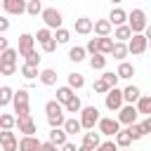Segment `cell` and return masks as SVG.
Here are the masks:
<instances>
[{"mask_svg":"<svg viewBox=\"0 0 151 151\" xmlns=\"http://www.w3.org/2000/svg\"><path fill=\"white\" fill-rule=\"evenodd\" d=\"M7 31H9V19L0 14V35H2V33H7Z\"/></svg>","mask_w":151,"mask_h":151,"instance_id":"cell-49","label":"cell"},{"mask_svg":"<svg viewBox=\"0 0 151 151\" xmlns=\"http://www.w3.org/2000/svg\"><path fill=\"white\" fill-rule=\"evenodd\" d=\"M101 80L113 90V87H118V76H116V71H104L101 73Z\"/></svg>","mask_w":151,"mask_h":151,"instance_id":"cell-39","label":"cell"},{"mask_svg":"<svg viewBox=\"0 0 151 151\" xmlns=\"http://www.w3.org/2000/svg\"><path fill=\"white\" fill-rule=\"evenodd\" d=\"M33 38H35V42L45 45L47 40H52V31H50V28H38V33H35Z\"/></svg>","mask_w":151,"mask_h":151,"instance_id":"cell-41","label":"cell"},{"mask_svg":"<svg viewBox=\"0 0 151 151\" xmlns=\"http://www.w3.org/2000/svg\"><path fill=\"white\" fill-rule=\"evenodd\" d=\"M134 109H137V113H144L146 118H151V94H142L139 101L134 104Z\"/></svg>","mask_w":151,"mask_h":151,"instance_id":"cell-25","label":"cell"},{"mask_svg":"<svg viewBox=\"0 0 151 151\" xmlns=\"http://www.w3.org/2000/svg\"><path fill=\"white\" fill-rule=\"evenodd\" d=\"M139 97H142V92H139L137 85H127V87L123 90V101H125V104H132V106H134V104L139 101Z\"/></svg>","mask_w":151,"mask_h":151,"instance_id":"cell-18","label":"cell"},{"mask_svg":"<svg viewBox=\"0 0 151 151\" xmlns=\"http://www.w3.org/2000/svg\"><path fill=\"white\" fill-rule=\"evenodd\" d=\"M113 38H97V54H111V50H113Z\"/></svg>","mask_w":151,"mask_h":151,"instance_id":"cell-26","label":"cell"},{"mask_svg":"<svg viewBox=\"0 0 151 151\" xmlns=\"http://www.w3.org/2000/svg\"><path fill=\"white\" fill-rule=\"evenodd\" d=\"M94 151H120V149L116 146V142H113V139H106V142H101Z\"/></svg>","mask_w":151,"mask_h":151,"instance_id":"cell-45","label":"cell"},{"mask_svg":"<svg viewBox=\"0 0 151 151\" xmlns=\"http://www.w3.org/2000/svg\"><path fill=\"white\" fill-rule=\"evenodd\" d=\"M66 85L76 92V90H80V87L85 85V76H83V73H76V71H73V73H68V83H66Z\"/></svg>","mask_w":151,"mask_h":151,"instance_id":"cell-29","label":"cell"},{"mask_svg":"<svg viewBox=\"0 0 151 151\" xmlns=\"http://www.w3.org/2000/svg\"><path fill=\"white\" fill-rule=\"evenodd\" d=\"M59 151H78V146H76L73 142H66V144H64V146H61Z\"/></svg>","mask_w":151,"mask_h":151,"instance_id":"cell-52","label":"cell"},{"mask_svg":"<svg viewBox=\"0 0 151 151\" xmlns=\"http://www.w3.org/2000/svg\"><path fill=\"white\" fill-rule=\"evenodd\" d=\"M92 26H94V21H92L90 17H78L73 28H76L78 35H90V33H92Z\"/></svg>","mask_w":151,"mask_h":151,"instance_id":"cell-17","label":"cell"},{"mask_svg":"<svg viewBox=\"0 0 151 151\" xmlns=\"http://www.w3.org/2000/svg\"><path fill=\"white\" fill-rule=\"evenodd\" d=\"M120 151H132V149H120Z\"/></svg>","mask_w":151,"mask_h":151,"instance_id":"cell-56","label":"cell"},{"mask_svg":"<svg viewBox=\"0 0 151 151\" xmlns=\"http://www.w3.org/2000/svg\"><path fill=\"white\" fill-rule=\"evenodd\" d=\"M24 59H26V66H33V68H38V66H40V59H42V57H40V54H38L35 50H33V52H31L28 57H24Z\"/></svg>","mask_w":151,"mask_h":151,"instance_id":"cell-43","label":"cell"},{"mask_svg":"<svg viewBox=\"0 0 151 151\" xmlns=\"http://www.w3.org/2000/svg\"><path fill=\"white\" fill-rule=\"evenodd\" d=\"M40 151H59V146H54V144H50V142H42V144H40Z\"/></svg>","mask_w":151,"mask_h":151,"instance_id":"cell-51","label":"cell"},{"mask_svg":"<svg viewBox=\"0 0 151 151\" xmlns=\"http://www.w3.org/2000/svg\"><path fill=\"white\" fill-rule=\"evenodd\" d=\"M40 47H42V52H47V54H52V52L57 50V40L52 38V40H47V42H45V45H40Z\"/></svg>","mask_w":151,"mask_h":151,"instance_id":"cell-48","label":"cell"},{"mask_svg":"<svg viewBox=\"0 0 151 151\" xmlns=\"http://www.w3.org/2000/svg\"><path fill=\"white\" fill-rule=\"evenodd\" d=\"M26 14H31V17L42 14V2H40V0H28V2H26Z\"/></svg>","mask_w":151,"mask_h":151,"instance_id":"cell-38","label":"cell"},{"mask_svg":"<svg viewBox=\"0 0 151 151\" xmlns=\"http://www.w3.org/2000/svg\"><path fill=\"white\" fill-rule=\"evenodd\" d=\"M17 127H19V132L24 137H35V132H38V125H35V120L31 116L28 118H17Z\"/></svg>","mask_w":151,"mask_h":151,"instance_id":"cell-12","label":"cell"},{"mask_svg":"<svg viewBox=\"0 0 151 151\" xmlns=\"http://www.w3.org/2000/svg\"><path fill=\"white\" fill-rule=\"evenodd\" d=\"M0 146L2 151H19V139L12 130H0Z\"/></svg>","mask_w":151,"mask_h":151,"instance_id":"cell-11","label":"cell"},{"mask_svg":"<svg viewBox=\"0 0 151 151\" xmlns=\"http://www.w3.org/2000/svg\"><path fill=\"white\" fill-rule=\"evenodd\" d=\"M149 50H151V42H149Z\"/></svg>","mask_w":151,"mask_h":151,"instance_id":"cell-58","label":"cell"},{"mask_svg":"<svg viewBox=\"0 0 151 151\" xmlns=\"http://www.w3.org/2000/svg\"><path fill=\"white\" fill-rule=\"evenodd\" d=\"M0 9H2V2H0Z\"/></svg>","mask_w":151,"mask_h":151,"instance_id":"cell-57","label":"cell"},{"mask_svg":"<svg viewBox=\"0 0 151 151\" xmlns=\"http://www.w3.org/2000/svg\"><path fill=\"white\" fill-rule=\"evenodd\" d=\"M19 73H21V76H24L26 80H35L40 71H38V68H33V66H26V64H24V66L19 68Z\"/></svg>","mask_w":151,"mask_h":151,"instance_id":"cell-42","label":"cell"},{"mask_svg":"<svg viewBox=\"0 0 151 151\" xmlns=\"http://www.w3.org/2000/svg\"><path fill=\"white\" fill-rule=\"evenodd\" d=\"M42 21H45V28H50V31H59L61 28V12L59 9H54V7H42Z\"/></svg>","mask_w":151,"mask_h":151,"instance_id":"cell-5","label":"cell"},{"mask_svg":"<svg viewBox=\"0 0 151 151\" xmlns=\"http://www.w3.org/2000/svg\"><path fill=\"white\" fill-rule=\"evenodd\" d=\"M113 38H116V42H125V45H127V40L132 38L130 26H127V24H125V26H118V28L113 31Z\"/></svg>","mask_w":151,"mask_h":151,"instance_id":"cell-27","label":"cell"},{"mask_svg":"<svg viewBox=\"0 0 151 151\" xmlns=\"http://www.w3.org/2000/svg\"><path fill=\"white\" fill-rule=\"evenodd\" d=\"M127 26H130L132 35L144 33V31H146V26H149V21H146V12H144L142 7H134V9L127 14Z\"/></svg>","mask_w":151,"mask_h":151,"instance_id":"cell-3","label":"cell"},{"mask_svg":"<svg viewBox=\"0 0 151 151\" xmlns=\"http://www.w3.org/2000/svg\"><path fill=\"white\" fill-rule=\"evenodd\" d=\"M127 54H130V52H127V45H125V42H113V50H111V57H113V59L125 61Z\"/></svg>","mask_w":151,"mask_h":151,"instance_id":"cell-28","label":"cell"},{"mask_svg":"<svg viewBox=\"0 0 151 151\" xmlns=\"http://www.w3.org/2000/svg\"><path fill=\"white\" fill-rule=\"evenodd\" d=\"M92 90H94L97 94H106V92H109L111 87H109V85H106V83H104L101 78H97V80H94V85H92Z\"/></svg>","mask_w":151,"mask_h":151,"instance_id":"cell-44","label":"cell"},{"mask_svg":"<svg viewBox=\"0 0 151 151\" xmlns=\"http://www.w3.org/2000/svg\"><path fill=\"white\" fill-rule=\"evenodd\" d=\"M116 76H118V80H130L134 76V66L130 61H120L118 68H116Z\"/></svg>","mask_w":151,"mask_h":151,"instance_id":"cell-21","label":"cell"},{"mask_svg":"<svg viewBox=\"0 0 151 151\" xmlns=\"http://www.w3.org/2000/svg\"><path fill=\"white\" fill-rule=\"evenodd\" d=\"M33 50H35V38H33L31 33H21V35H19V45H17L19 57H28Z\"/></svg>","mask_w":151,"mask_h":151,"instance_id":"cell-9","label":"cell"},{"mask_svg":"<svg viewBox=\"0 0 151 151\" xmlns=\"http://www.w3.org/2000/svg\"><path fill=\"white\" fill-rule=\"evenodd\" d=\"M45 116H47V125H50V130H54V127H64L66 116H64V106H61L57 99H50V101L45 104Z\"/></svg>","mask_w":151,"mask_h":151,"instance_id":"cell-1","label":"cell"},{"mask_svg":"<svg viewBox=\"0 0 151 151\" xmlns=\"http://www.w3.org/2000/svg\"><path fill=\"white\" fill-rule=\"evenodd\" d=\"M97 132L104 134V137H116V134L120 132V123H118L116 118H99V123H97Z\"/></svg>","mask_w":151,"mask_h":151,"instance_id":"cell-7","label":"cell"},{"mask_svg":"<svg viewBox=\"0 0 151 151\" xmlns=\"http://www.w3.org/2000/svg\"><path fill=\"white\" fill-rule=\"evenodd\" d=\"M78 151H90V149H85V146H78Z\"/></svg>","mask_w":151,"mask_h":151,"instance_id":"cell-55","label":"cell"},{"mask_svg":"<svg viewBox=\"0 0 151 151\" xmlns=\"http://www.w3.org/2000/svg\"><path fill=\"white\" fill-rule=\"evenodd\" d=\"M2 9L7 14H12V17H17V14L26 12V2L24 0H2Z\"/></svg>","mask_w":151,"mask_h":151,"instance_id":"cell-15","label":"cell"},{"mask_svg":"<svg viewBox=\"0 0 151 151\" xmlns=\"http://www.w3.org/2000/svg\"><path fill=\"white\" fill-rule=\"evenodd\" d=\"M99 144H101V134H99L97 130H87V132H83V142H80V146L94 151Z\"/></svg>","mask_w":151,"mask_h":151,"instance_id":"cell-13","label":"cell"},{"mask_svg":"<svg viewBox=\"0 0 151 151\" xmlns=\"http://www.w3.org/2000/svg\"><path fill=\"white\" fill-rule=\"evenodd\" d=\"M85 57H87V52H85V47H80V45H73V47L68 50V59L76 61V64H80Z\"/></svg>","mask_w":151,"mask_h":151,"instance_id":"cell-31","label":"cell"},{"mask_svg":"<svg viewBox=\"0 0 151 151\" xmlns=\"http://www.w3.org/2000/svg\"><path fill=\"white\" fill-rule=\"evenodd\" d=\"M17 127V116L14 113H0V130H14Z\"/></svg>","mask_w":151,"mask_h":151,"instance_id":"cell-30","label":"cell"},{"mask_svg":"<svg viewBox=\"0 0 151 151\" xmlns=\"http://www.w3.org/2000/svg\"><path fill=\"white\" fill-rule=\"evenodd\" d=\"M104 104H106L109 111H120V109L125 106V101H123V90H118V87L109 90V92L104 94Z\"/></svg>","mask_w":151,"mask_h":151,"instance_id":"cell-6","label":"cell"},{"mask_svg":"<svg viewBox=\"0 0 151 151\" xmlns=\"http://www.w3.org/2000/svg\"><path fill=\"white\" fill-rule=\"evenodd\" d=\"M73 97H76V92H73L68 85H61V87H57V101H59L61 106H66V104H68Z\"/></svg>","mask_w":151,"mask_h":151,"instance_id":"cell-23","label":"cell"},{"mask_svg":"<svg viewBox=\"0 0 151 151\" xmlns=\"http://www.w3.org/2000/svg\"><path fill=\"white\" fill-rule=\"evenodd\" d=\"M109 24H111L113 28L125 26V24H127V12H125L123 7H113V9L109 12Z\"/></svg>","mask_w":151,"mask_h":151,"instance_id":"cell-14","label":"cell"},{"mask_svg":"<svg viewBox=\"0 0 151 151\" xmlns=\"http://www.w3.org/2000/svg\"><path fill=\"white\" fill-rule=\"evenodd\" d=\"M139 127H142V132H144V134H149V132H151V118H146L144 123H139Z\"/></svg>","mask_w":151,"mask_h":151,"instance_id":"cell-50","label":"cell"},{"mask_svg":"<svg viewBox=\"0 0 151 151\" xmlns=\"http://www.w3.org/2000/svg\"><path fill=\"white\" fill-rule=\"evenodd\" d=\"M106 59L109 57H104V54H92L90 57V68L92 71H104L106 68Z\"/></svg>","mask_w":151,"mask_h":151,"instance_id":"cell-33","label":"cell"},{"mask_svg":"<svg viewBox=\"0 0 151 151\" xmlns=\"http://www.w3.org/2000/svg\"><path fill=\"white\" fill-rule=\"evenodd\" d=\"M47 142L61 149V146H64V144L68 142V134H66V132H64L61 127H54V130H50V139H47Z\"/></svg>","mask_w":151,"mask_h":151,"instance_id":"cell-19","label":"cell"},{"mask_svg":"<svg viewBox=\"0 0 151 151\" xmlns=\"http://www.w3.org/2000/svg\"><path fill=\"white\" fill-rule=\"evenodd\" d=\"M125 132L130 134V139H132V142H137V139H142V137H144V132H142L139 123H134V125H127V127H125Z\"/></svg>","mask_w":151,"mask_h":151,"instance_id":"cell-40","label":"cell"},{"mask_svg":"<svg viewBox=\"0 0 151 151\" xmlns=\"http://www.w3.org/2000/svg\"><path fill=\"white\" fill-rule=\"evenodd\" d=\"M12 97H14V90L9 85H2L0 87V109L7 106V104H12Z\"/></svg>","mask_w":151,"mask_h":151,"instance_id":"cell-35","label":"cell"},{"mask_svg":"<svg viewBox=\"0 0 151 151\" xmlns=\"http://www.w3.org/2000/svg\"><path fill=\"white\" fill-rule=\"evenodd\" d=\"M144 38H146V40H149V42H151V24H149V26H146V31H144Z\"/></svg>","mask_w":151,"mask_h":151,"instance_id":"cell-54","label":"cell"},{"mask_svg":"<svg viewBox=\"0 0 151 151\" xmlns=\"http://www.w3.org/2000/svg\"><path fill=\"white\" fill-rule=\"evenodd\" d=\"M146 50H149V40L144 38V33H139V35H132V38L127 40V52H130V54L139 57V54H144Z\"/></svg>","mask_w":151,"mask_h":151,"instance_id":"cell-8","label":"cell"},{"mask_svg":"<svg viewBox=\"0 0 151 151\" xmlns=\"http://www.w3.org/2000/svg\"><path fill=\"white\" fill-rule=\"evenodd\" d=\"M61 130H64V132L71 137V134H78V132H83V125H80V120L73 116V118H66V120H64V127H61Z\"/></svg>","mask_w":151,"mask_h":151,"instance_id":"cell-24","label":"cell"},{"mask_svg":"<svg viewBox=\"0 0 151 151\" xmlns=\"http://www.w3.org/2000/svg\"><path fill=\"white\" fill-rule=\"evenodd\" d=\"M12 106H14V116H17V118H28V116H31V104H28V90H26V87L14 90Z\"/></svg>","mask_w":151,"mask_h":151,"instance_id":"cell-2","label":"cell"},{"mask_svg":"<svg viewBox=\"0 0 151 151\" xmlns=\"http://www.w3.org/2000/svg\"><path fill=\"white\" fill-rule=\"evenodd\" d=\"M92 31H94V35H97V38H111L113 26L109 24V19H97V21H94V26H92Z\"/></svg>","mask_w":151,"mask_h":151,"instance_id":"cell-16","label":"cell"},{"mask_svg":"<svg viewBox=\"0 0 151 151\" xmlns=\"http://www.w3.org/2000/svg\"><path fill=\"white\" fill-rule=\"evenodd\" d=\"M17 57H19V52H17L14 47H9V50H5V52L0 54V64H9V66H17Z\"/></svg>","mask_w":151,"mask_h":151,"instance_id":"cell-32","label":"cell"},{"mask_svg":"<svg viewBox=\"0 0 151 151\" xmlns=\"http://www.w3.org/2000/svg\"><path fill=\"white\" fill-rule=\"evenodd\" d=\"M5 50H9V40H7V38H2V35H0V54H2V52H5Z\"/></svg>","mask_w":151,"mask_h":151,"instance_id":"cell-53","label":"cell"},{"mask_svg":"<svg viewBox=\"0 0 151 151\" xmlns=\"http://www.w3.org/2000/svg\"><path fill=\"white\" fill-rule=\"evenodd\" d=\"M85 52L92 57V54H97V38H90L87 40V45H85Z\"/></svg>","mask_w":151,"mask_h":151,"instance_id":"cell-46","label":"cell"},{"mask_svg":"<svg viewBox=\"0 0 151 151\" xmlns=\"http://www.w3.org/2000/svg\"><path fill=\"white\" fill-rule=\"evenodd\" d=\"M99 109L97 106H83V111H80V125H83V130H94V125L99 123Z\"/></svg>","mask_w":151,"mask_h":151,"instance_id":"cell-4","label":"cell"},{"mask_svg":"<svg viewBox=\"0 0 151 151\" xmlns=\"http://www.w3.org/2000/svg\"><path fill=\"white\" fill-rule=\"evenodd\" d=\"M137 116H139L137 109H134L132 104H125V106L118 111V118H116V120H118L120 125H134V123H137Z\"/></svg>","mask_w":151,"mask_h":151,"instance_id":"cell-10","label":"cell"},{"mask_svg":"<svg viewBox=\"0 0 151 151\" xmlns=\"http://www.w3.org/2000/svg\"><path fill=\"white\" fill-rule=\"evenodd\" d=\"M80 111H83V101H80V97L76 94V97L64 106V113H80Z\"/></svg>","mask_w":151,"mask_h":151,"instance_id":"cell-37","label":"cell"},{"mask_svg":"<svg viewBox=\"0 0 151 151\" xmlns=\"http://www.w3.org/2000/svg\"><path fill=\"white\" fill-rule=\"evenodd\" d=\"M40 139L38 137H21L19 139V151H40Z\"/></svg>","mask_w":151,"mask_h":151,"instance_id":"cell-20","label":"cell"},{"mask_svg":"<svg viewBox=\"0 0 151 151\" xmlns=\"http://www.w3.org/2000/svg\"><path fill=\"white\" fill-rule=\"evenodd\" d=\"M52 38H54V40H57V45H66V42H68V40H71V31H68V28H64V26H61V28H59V31H54V33H52Z\"/></svg>","mask_w":151,"mask_h":151,"instance_id":"cell-36","label":"cell"},{"mask_svg":"<svg viewBox=\"0 0 151 151\" xmlns=\"http://www.w3.org/2000/svg\"><path fill=\"white\" fill-rule=\"evenodd\" d=\"M38 80H40L45 87L57 85V71H54V68H42V71L38 73Z\"/></svg>","mask_w":151,"mask_h":151,"instance_id":"cell-22","label":"cell"},{"mask_svg":"<svg viewBox=\"0 0 151 151\" xmlns=\"http://www.w3.org/2000/svg\"><path fill=\"white\" fill-rule=\"evenodd\" d=\"M17 73V66H9V64H0V76H14Z\"/></svg>","mask_w":151,"mask_h":151,"instance_id":"cell-47","label":"cell"},{"mask_svg":"<svg viewBox=\"0 0 151 151\" xmlns=\"http://www.w3.org/2000/svg\"><path fill=\"white\" fill-rule=\"evenodd\" d=\"M113 142H116L118 149H130V144H132V139H130V134H127L125 130H120V132L113 137Z\"/></svg>","mask_w":151,"mask_h":151,"instance_id":"cell-34","label":"cell"}]
</instances>
